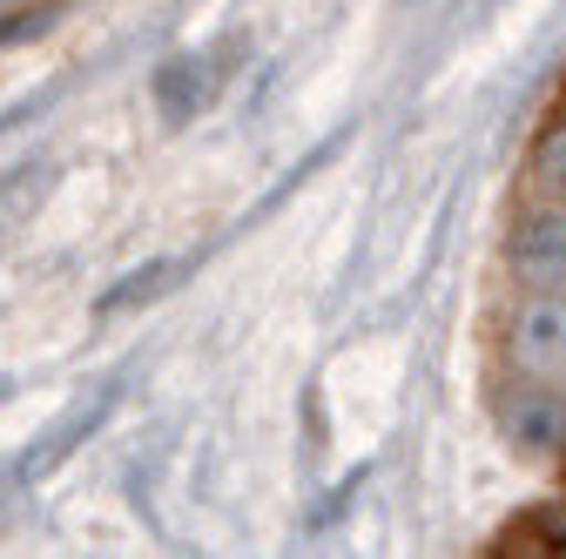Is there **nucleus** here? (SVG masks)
I'll return each instance as SVG.
<instances>
[{"label":"nucleus","instance_id":"nucleus-7","mask_svg":"<svg viewBox=\"0 0 566 559\" xmlns=\"http://www.w3.org/2000/svg\"><path fill=\"white\" fill-rule=\"evenodd\" d=\"M533 169H539V182L553 189V202L566 209V115L539 135V156H533Z\"/></svg>","mask_w":566,"mask_h":559},{"label":"nucleus","instance_id":"nucleus-10","mask_svg":"<svg viewBox=\"0 0 566 559\" xmlns=\"http://www.w3.org/2000/svg\"><path fill=\"white\" fill-rule=\"evenodd\" d=\"M0 8H14V0H0Z\"/></svg>","mask_w":566,"mask_h":559},{"label":"nucleus","instance_id":"nucleus-4","mask_svg":"<svg viewBox=\"0 0 566 559\" xmlns=\"http://www.w3.org/2000/svg\"><path fill=\"white\" fill-rule=\"evenodd\" d=\"M217 82H223V61L217 54H169L156 67V108L169 122H189L217 102Z\"/></svg>","mask_w":566,"mask_h":559},{"label":"nucleus","instance_id":"nucleus-9","mask_svg":"<svg viewBox=\"0 0 566 559\" xmlns=\"http://www.w3.org/2000/svg\"><path fill=\"white\" fill-rule=\"evenodd\" d=\"M14 519V493H8V472H0V526Z\"/></svg>","mask_w":566,"mask_h":559},{"label":"nucleus","instance_id":"nucleus-6","mask_svg":"<svg viewBox=\"0 0 566 559\" xmlns=\"http://www.w3.org/2000/svg\"><path fill=\"white\" fill-rule=\"evenodd\" d=\"M492 552H520V559H566V506H539L526 519H513Z\"/></svg>","mask_w":566,"mask_h":559},{"label":"nucleus","instance_id":"nucleus-8","mask_svg":"<svg viewBox=\"0 0 566 559\" xmlns=\"http://www.w3.org/2000/svg\"><path fill=\"white\" fill-rule=\"evenodd\" d=\"M513 432H520L526 445H546V439L559 432V404H546V398H520V411H513Z\"/></svg>","mask_w":566,"mask_h":559},{"label":"nucleus","instance_id":"nucleus-2","mask_svg":"<svg viewBox=\"0 0 566 559\" xmlns=\"http://www.w3.org/2000/svg\"><path fill=\"white\" fill-rule=\"evenodd\" d=\"M513 270L539 297H566V209L553 217H526L513 236Z\"/></svg>","mask_w":566,"mask_h":559},{"label":"nucleus","instance_id":"nucleus-3","mask_svg":"<svg viewBox=\"0 0 566 559\" xmlns=\"http://www.w3.org/2000/svg\"><path fill=\"white\" fill-rule=\"evenodd\" d=\"M115 398H122V384H115V378H102L95 391H82V398H75V404H67L54 425H48V439L21 458V478H48V472H54V465H61V458L75 452V445L102 425V418H108V404H115Z\"/></svg>","mask_w":566,"mask_h":559},{"label":"nucleus","instance_id":"nucleus-1","mask_svg":"<svg viewBox=\"0 0 566 559\" xmlns=\"http://www.w3.org/2000/svg\"><path fill=\"white\" fill-rule=\"evenodd\" d=\"M513 365L533 384H566V297H539L513 317Z\"/></svg>","mask_w":566,"mask_h":559},{"label":"nucleus","instance_id":"nucleus-5","mask_svg":"<svg viewBox=\"0 0 566 559\" xmlns=\"http://www.w3.org/2000/svg\"><path fill=\"white\" fill-rule=\"evenodd\" d=\"M48 196H54V162H21V169L0 176V243H14L41 217Z\"/></svg>","mask_w":566,"mask_h":559}]
</instances>
